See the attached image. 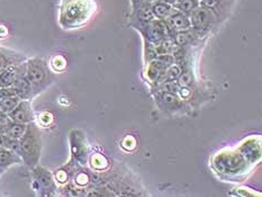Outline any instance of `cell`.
I'll list each match as a JSON object with an SVG mask.
<instances>
[{
	"mask_svg": "<svg viewBox=\"0 0 262 197\" xmlns=\"http://www.w3.org/2000/svg\"><path fill=\"white\" fill-rule=\"evenodd\" d=\"M198 2H199V3H201V2H202V0H198Z\"/></svg>",
	"mask_w": 262,
	"mask_h": 197,
	"instance_id": "cell-30",
	"label": "cell"
},
{
	"mask_svg": "<svg viewBox=\"0 0 262 197\" xmlns=\"http://www.w3.org/2000/svg\"><path fill=\"white\" fill-rule=\"evenodd\" d=\"M196 37H197L196 34L193 33L191 28H189V30H187V31L176 33L173 37H172V39H173V42H174L177 47L186 48L189 44H192L193 39H195Z\"/></svg>",
	"mask_w": 262,
	"mask_h": 197,
	"instance_id": "cell-19",
	"label": "cell"
},
{
	"mask_svg": "<svg viewBox=\"0 0 262 197\" xmlns=\"http://www.w3.org/2000/svg\"><path fill=\"white\" fill-rule=\"evenodd\" d=\"M19 72V64H13L0 72V88L11 87Z\"/></svg>",
	"mask_w": 262,
	"mask_h": 197,
	"instance_id": "cell-16",
	"label": "cell"
},
{
	"mask_svg": "<svg viewBox=\"0 0 262 197\" xmlns=\"http://www.w3.org/2000/svg\"><path fill=\"white\" fill-rule=\"evenodd\" d=\"M11 88L21 100H31L34 97L32 84L26 77V63L19 64L18 76L11 84Z\"/></svg>",
	"mask_w": 262,
	"mask_h": 197,
	"instance_id": "cell-6",
	"label": "cell"
},
{
	"mask_svg": "<svg viewBox=\"0 0 262 197\" xmlns=\"http://www.w3.org/2000/svg\"><path fill=\"white\" fill-rule=\"evenodd\" d=\"M219 163H216V165H219V168L223 169V171L225 173H231V171L233 169H237L240 168L243 165V160L240 156H236L235 154H229V155H225V156H221L219 157Z\"/></svg>",
	"mask_w": 262,
	"mask_h": 197,
	"instance_id": "cell-12",
	"label": "cell"
},
{
	"mask_svg": "<svg viewBox=\"0 0 262 197\" xmlns=\"http://www.w3.org/2000/svg\"><path fill=\"white\" fill-rule=\"evenodd\" d=\"M138 31L141 32L147 42L152 44H158L167 37H170V33L166 23H164V20L157 18H153L146 24L142 25L138 28Z\"/></svg>",
	"mask_w": 262,
	"mask_h": 197,
	"instance_id": "cell-5",
	"label": "cell"
},
{
	"mask_svg": "<svg viewBox=\"0 0 262 197\" xmlns=\"http://www.w3.org/2000/svg\"><path fill=\"white\" fill-rule=\"evenodd\" d=\"M177 82L179 83L180 87L189 88L193 84V75L189 70H184L181 71L180 76L177 79Z\"/></svg>",
	"mask_w": 262,
	"mask_h": 197,
	"instance_id": "cell-22",
	"label": "cell"
},
{
	"mask_svg": "<svg viewBox=\"0 0 262 197\" xmlns=\"http://www.w3.org/2000/svg\"><path fill=\"white\" fill-rule=\"evenodd\" d=\"M94 11L91 0H63L61 6L60 24L64 28L83 25Z\"/></svg>",
	"mask_w": 262,
	"mask_h": 197,
	"instance_id": "cell-1",
	"label": "cell"
},
{
	"mask_svg": "<svg viewBox=\"0 0 262 197\" xmlns=\"http://www.w3.org/2000/svg\"><path fill=\"white\" fill-rule=\"evenodd\" d=\"M199 5L201 4H199L198 0H176L172 4V7L184 13L185 15L189 16Z\"/></svg>",
	"mask_w": 262,
	"mask_h": 197,
	"instance_id": "cell-20",
	"label": "cell"
},
{
	"mask_svg": "<svg viewBox=\"0 0 262 197\" xmlns=\"http://www.w3.org/2000/svg\"><path fill=\"white\" fill-rule=\"evenodd\" d=\"M158 103L160 104L162 108H168V110H177L179 108L180 106V98L178 97V95L173 94V93H169V92H164V90H161L159 92L157 96Z\"/></svg>",
	"mask_w": 262,
	"mask_h": 197,
	"instance_id": "cell-14",
	"label": "cell"
},
{
	"mask_svg": "<svg viewBox=\"0 0 262 197\" xmlns=\"http://www.w3.org/2000/svg\"><path fill=\"white\" fill-rule=\"evenodd\" d=\"M153 18H155V16H153V14H152L151 5L142 6V7H139V8L132 10L129 24L138 30L139 27L146 24V23H149Z\"/></svg>",
	"mask_w": 262,
	"mask_h": 197,
	"instance_id": "cell-11",
	"label": "cell"
},
{
	"mask_svg": "<svg viewBox=\"0 0 262 197\" xmlns=\"http://www.w3.org/2000/svg\"><path fill=\"white\" fill-rule=\"evenodd\" d=\"M189 19L193 33L196 34L197 37H202L212 30L217 18L212 10L199 5L189 15Z\"/></svg>",
	"mask_w": 262,
	"mask_h": 197,
	"instance_id": "cell-4",
	"label": "cell"
},
{
	"mask_svg": "<svg viewBox=\"0 0 262 197\" xmlns=\"http://www.w3.org/2000/svg\"><path fill=\"white\" fill-rule=\"evenodd\" d=\"M26 77L32 84L34 97L44 92L54 80L53 73L42 58H33L26 62Z\"/></svg>",
	"mask_w": 262,
	"mask_h": 197,
	"instance_id": "cell-3",
	"label": "cell"
},
{
	"mask_svg": "<svg viewBox=\"0 0 262 197\" xmlns=\"http://www.w3.org/2000/svg\"><path fill=\"white\" fill-rule=\"evenodd\" d=\"M7 115L11 121L20 124H30L35 120L31 100H20L18 105Z\"/></svg>",
	"mask_w": 262,
	"mask_h": 197,
	"instance_id": "cell-9",
	"label": "cell"
},
{
	"mask_svg": "<svg viewBox=\"0 0 262 197\" xmlns=\"http://www.w3.org/2000/svg\"><path fill=\"white\" fill-rule=\"evenodd\" d=\"M8 121H9L8 115L5 114L4 112L0 111V133L5 132V128H6V125H7Z\"/></svg>",
	"mask_w": 262,
	"mask_h": 197,
	"instance_id": "cell-26",
	"label": "cell"
},
{
	"mask_svg": "<svg viewBox=\"0 0 262 197\" xmlns=\"http://www.w3.org/2000/svg\"><path fill=\"white\" fill-rule=\"evenodd\" d=\"M164 23L169 30L170 33V37H173V35L176 33L178 32H182V31H187L191 28L190 25V19L189 16L185 15L181 11L177 10V9H172L171 13L169 14V16L164 19Z\"/></svg>",
	"mask_w": 262,
	"mask_h": 197,
	"instance_id": "cell-7",
	"label": "cell"
},
{
	"mask_svg": "<svg viewBox=\"0 0 262 197\" xmlns=\"http://www.w3.org/2000/svg\"><path fill=\"white\" fill-rule=\"evenodd\" d=\"M168 69V65H166L160 60H152L149 63V70H147V78L150 79L152 83H158L161 81V79L164 75V72Z\"/></svg>",
	"mask_w": 262,
	"mask_h": 197,
	"instance_id": "cell-15",
	"label": "cell"
},
{
	"mask_svg": "<svg viewBox=\"0 0 262 197\" xmlns=\"http://www.w3.org/2000/svg\"><path fill=\"white\" fill-rule=\"evenodd\" d=\"M13 64H15L14 61H11V59L7 54H5L4 52L0 51V72L5 70L6 68H8L9 65H13Z\"/></svg>",
	"mask_w": 262,
	"mask_h": 197,
	"instance_id": "cell-23",
	"label": "cell"
},
{
	"mask_svg": "<svg viewBox=\"0 0 262 197\" xmlns=\"http://www.w3.org/2000/svg\"><path fill=\"white\" fill-rule=\"evenodd\" d=\"M21 99L15 94L11 87L0 88V111L8 114L18 105Z\"/></svg>",
	"mask_w": 262,
	"mask_h": 197,
	"instance_id": "cell-10",
	"label": "cell"
},
{
	"mask_svg": "<svg viewBox=\"0 0 262 197\" xmlns=\"http://www.w3.org/2000/svg\"><path fill=\"white\" fill-rule=\"evenodd\" d=\"M39 123L42 124V125H44V126H47V125H49V124H51L52 123V121H53V116L50 114L49 112H44V113H42L41 115H39Z\"/></svg>",
	"mask_w": 262,
	"mask_h": 197,
	"instance_id": "cell-24",
	"label": "cell"
},
{
	"mask_svg": "<svg viewBox=\"0 0 262 197\" xmlns=\"http://www.w3.org/2000/svg\"><path fill=\"white\" fill-rule=\"evenodd\" d=\"M42 151V138L39 128L34 122L27 124L26 131L24 135L19 139V151L23 163L27 167H35L39 158H41Z\"/></svg>",
	"mask_w": 262,
	"mask_h": 197,
	"instance_id": "cell-2",
	"label": "cell"
},
{
	"mask_svg": "<svg viewBox=\"0 0 262 197\" xmlns=\"http://www.w3.org/2000/svg\"><path fill=\"white\" fill-rule=\"evenodd\" d=\"M172 9V5L166 2H159V0H157V2L151 4L152 14L157 19L164 20L169 16V14L171 13Z\"/></svg>",
	"mask_w": 262,
	"mask_h": 197,
	"instance_id": "cell-17",
	"label": "cell"
},
{
	"mask_svg": "<svg viewBox=\"0 0 262 197\" xmlns=\"http://www.w3.org/2000/svg\"><path fill=\"white\" fill-rule=\"evenodd\" d=\"M23 163L21 158L16 152L8 149H0V174L14 165Z\"/></svg>",
	"mask_w": 262,
	"mask_h": 197,
	"instance_id": "cell-13",
	"label": "cell"
},
{
	"mask_svg": "<svg viewBox=\"0 0 262 197\" xmlns=\"http://www.w3.org/2000/svg\"><path fill=\"white\" fill-rule=\"evenodd\" d=\"M180 73H181V69H180L179 65H176V64L170 65V67H168V69L166 70V72H164V75H163L160 82L177 80L178 77L180 76Z\"/></svg>",
	"mask_w": 262,
	"mask_h": 197,
	"instance_id": "cell-21",
	"label": "cell"
},
{
	"mask_svg": "<svg viewBox=\"0 0 262 197\" xmlns=\"http://www.w3.org/2000/svg\"><path fill=\"white\" fill-rule=\"evenodd\" d=\"M155 2H157V0H130V3H132V10L142 7V6L151 5Z\"/></svg>",
	"mask_w": 262,
	"mask_h": 197,
	"instance_id": "cell-25",
	"label": "cell"
},
{
	"mask_svg": "<svg viewBox=\"0 0 262 197\" xmlns=\"http://www.w3.org/2000/svg\"><path fill=\"white\" fill-rule=\"evenodd\" d=\"M33 176L38 186V189L44 191L43 195H51L54 193L56 188L54 178L48 169L36 165L35 167H33Z\"/></svg>",
	"mask_w": 262,
	"mask_h": 197,
	"instance_id": "cell-8",
	"label": "cell"
},
{
	"mask_svg": "<svg viewBox=\"0 0 262 197\" xmlns=\"http://www.w3.org/2000/svg\"><path fill=\"white\" fill-rule=\"evenodd\" d=\"M159 2H166V3H168V0H159Z\"/></svg>",
	"mask_w": 262,
	"mask_h": 197,
	"instance_id": "cell-29",
	"label": "cell"
},
{
	"mask_svg": "<svg viewBox=\"0 0 262 197\" xmlns=\"http://www.w3.org/2000/svg\"><path fill=\"white\" fill-rule=\"evenodd\" d=\"M26 127H27V124L16 123L14 121H11L9 118L7 125H6L4 134H6L7 137H9L11 139L19 140L23 135H24V133L26 131Z\"/></svg>",
	"mask_w": 262,
	"mask_h": 197,
	"instance_id": "cell-18",
	"label": "cell"
},
{
	"mask_svg": "<svg viewBox=\"0 0 262 197\" xmlns=\"http://www.w3.org/2000/svg\"><path fill=\"white\" fill-rule=\"evenodd\" d=\"M174 2H176V0H168V3H169V4H171V5H172Z\"/></svg>",
	"mask_w": 262,
	"mask_h": 197,
	"instance_id": "cell-28",
	"label": "cell"
},
{
	"mask_svg": "<svg viewBox=\"0 0 262 197\" xmlns=\"http://www.w3.org/2000/svg\"><path fill=\"white\" fill-rule=\"evenodd\" d=\"M220 2H222V3H224V4H227V5H229V3H230V2H233V0H220Z\"/></svg>",
	"mask_w": 262,
	"mask_h": 197,
	"instance_id": "cell-27",
	"label": "cell"
}]
</instances>
